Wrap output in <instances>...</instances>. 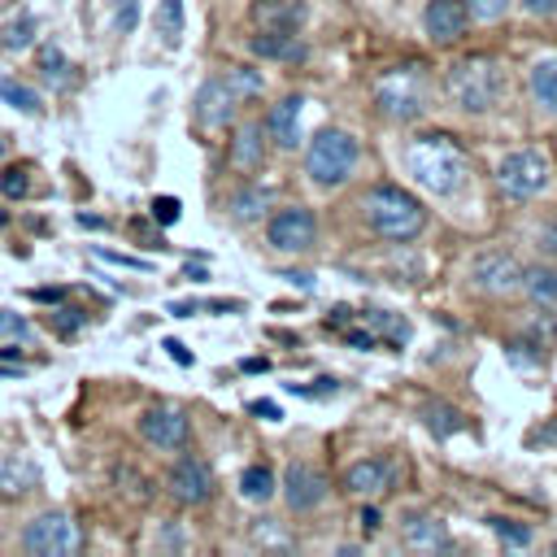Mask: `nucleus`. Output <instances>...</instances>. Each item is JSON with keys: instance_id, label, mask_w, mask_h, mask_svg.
Wrapping results in <instances>:
<instances>
[{"instance_id": "nucleus-47", "label": "nucleus", "mask_w": 557, "mask_h": 557, "mask_svg": "<svg viewBox=\"0 0 557 557\" xmlns=\"http://www.w3.org/2000/svg\"><path fill=\"white\" fill-rule=\"evenodd\" d=\"M205 309V300H170L165 305V313H174V318H196Z\"/></svg>"}, {"instance_id": "nucleus-20", "label": "nucleus", "mask_w": 557, "mask_h": 557, "mask_svg": "<svg viewBox=\"0 0 557 557\" xmlns=\"http://www.w3.org/2000/svg\"><path fill=\"white\" fill-rule=\"evenodd\" d=\"M248 52L257 61H270V65H300L309 57V44L300 30H257L248 39Z\"/></svg>"}, {"instance_id": "nucleus-5", "label": "nucleus", "mask_w": 557, "mask_h": 557, "mask_svg": "<svg viewBox=\"0 0 557 557\" xmlns=\"http://www.w3.org/2000/svg\"><path fill=\"white\" fill-rule=\"evenodd\" d=\"M361 165V139L348 131V126H318L305 148H300V170H305V183L318 187V191H339L352 183Z\"/></svg>"}, {"instance_id": "nucleus-39", "label": "nucleus", "mask_w": 557, "mask_h": 557, "mask_svg": "<svg viewBox=\"0 0 557 557\" xmlns=\"http://www.w3.org/2000/svg\"><path fill=\"white\" fill-rule=\"evenodd\" d=\"M0 339H30V326L22 313L13 309H0Z\"/></svg>"}, {"instance_id": "nucleus-56", "label": "nucleus", "mask_w": 557, "mask_h": 557, "mask_svg": "<svg viewBox=\"0 0 557 557\" xmlns=\"http://www.w3.org/2000/svg\"><path fill=\"white\" fill-rule=\"evenodd\" d=\"M4 222H9V213H4V209H0V226H4Z\"/></svg>"}, {"instance_id": "nucleus-10", "label": "nucleus", "mask_w": 557, "mask_h": 557, "mask_svg": "<svg viewBox=\"0 0 557 557\" xmlns=\"http://www.w3.org/2000/svg\"><path fill=\"white\" fill-rule=\"evenodd\" d=\"M278 496H283L292 518H309L331 500V479L313 461H287L283 479H278Z\"/></svg>"}, {"instance_id": "nucleus-13", "label": "nucleus", "mask_w": 557, "mask_h": 557, "mask_svg": "<svg viewBox=\"0 0 557 557\" xmlns=\"http://www.w3.org/2000/svg\"><path fill=\"white\" fill-rule=\"evenodd\" d=\"M300 117H305V91H283L278 100L265 104L261 126H265L274 152H300V148H305V126H300Z\"/></svg>"}, {"instance_id": "nucleus-31", "label": "nucleus", "mask_w": 557, "mask_h": 557, "mask_svg": "<svg viewBox=\"0 0 557 557\" xmlns=\"http://www.w3.org/2000/svg\"><path fill=\"white\" fill-rule=\"evenodd\" d=\"M35 44V17L30 13H22L17 22H9L4 30H0V48L4 52H22V48H30Z\"/></svg>"}, {"instance_id": "nucleus-30", "label": "nucleus", "mask_w": 557, "mask_h": 557, "mask_svg": "<svg viewBox=\"0 0 557 557\" xmlns=\"http://www.w3.org/2000/svg\"><path fill=\"white\" fill-rule=\"evenodd\" d=\"M157 35L174 48L178 35H183V0H161L157 4Z\"/></svg>"}, {"instance_id": "nucleus-18", "label": "nucleus", "mask_w": 557, "mask_h": 557, "mask_svg": "<svg viewBox=\"0 0 557 557\" xmlns=\"http://www.w3.org/2000/svg\"><path fill=\"white\" fill-rule=\"evenodd\" d=\"M396 531H400V544L405 548H418V553H448L453 548L448 527L435 513H426V509H405L400 522H396Z\"/></svg>"}, {"instance_id": "nucleus-52", "label": "nucleus", "mask_w": 557, "mask_h": 557, "mask_svg": "<svg viewBox=\"0 0 557 557\" xmlns=\"http://www.w3.org/2000/svg\"><path fill=\"white\" fill-rule=\"evenodd\" d=\"M30 296H35V300H44V305H57V300H61L65 292H61V287H35Z\"/></svg>"}, {"instance_id": "nucleus-33", "label": "nucleus", "mask_w": 557, "mask_h": 557, "mask_svg": "<svg viewBox=\"0 0 557 557\" xmlns=\"http://www.w3.org/2000/svg\"><path fill=\"white\" fill-rule=\"evenodd\" d=\"M422 418H426V426H431L435 435H448V431H461V426H466L461 413L448 409V405H422Z\"/></svg>"}, {"instance_id": "nucleus-36", "label": "nucleus", "mask_w": 557, "mask_h": 557, "mask_svg": "<svg viewBox=\"0 0 557 557\" xmlns=\"http://www.w3.org/2000/svg\"><path fill=\"white\" fill-rule=\"evenodd\" d=\"M339 339H344L348 348H361V352H374V348H383V344H379V335H374L366 322H361V326H357V322H352V326H344V331H339Z\"/></svg>"}, {"instance_id": "nucleus-34", "label": "nucleus", "mask_w": 557, "mask_h": 557, "mask_svg": "<svg viewBox=\"0 0 557 557\" xmlns=\"http://www.w3.org/2000/svg\"><path fill=\"white\" fill-rule=\"evenodd\" d=\"M287 392H292V396H305V400H326V396H335V392H339V379L318 374L313 383H287Z\"/></svg>"}, {"instance_id": "nucleus-42", "label": "nucleus", "mask_w": 557, "mask_h": 557, "mask_svg": "<svg viewBox=\"0 0 557 557\" xmlns=\"http://www.w3.org/2000/svg\"><path fill=\"white\" fill-rule=\"evenodd\" d=\"M135 22H139V0H122V4H117V13H113L117 35H131V30H135Z\"/></svg>"}, {"instance_id": "nucleus-27", "label": "nucleus", "mask_w": 557, "mask_h": 557, "mask_svg": "<svg viewBox=\"0 0 557 557\" xmlns=\"http://www.w3.org/2000/svg\"><path fill=\"white\" fill-rule=\"evenodd\" d=\"M222 78L231 83V91H235L244 104H252V100H261V96H265V78H261V70H257V65H226V70H222Z\"/></svg>"}, {"instance_id": "nucleus-38", "label": "nucleus", "mask_w": 557, "mask_h": 557, "mask_svg": "<svg viewBox=\"0 0 557 557\" xmlns=\"http://www.w3.org/2000/svg\"><path fill=\"white\" fill-rule=\"evenodd\" d=\"M39 70L48 74V78H65V70H70V61H65V52L61 48H39Z\"/></svg>"}, {"instance_id": "nucleus-3", "label": "nucleus", "mask_w": 557, "mask_h": 557, "mask_svg": "<svg viewBox=\"0 0 557 557\" xmlns=\"http://www.w3.org/2000/svg\"><path fill=\"white\" fill-rule=\"evenodd\" d=\"M357 218L370 231V239H379V244H413V239H422V231L431 222L426 205L392 178H374V183L361 187Z\"/></svg>"}, {"instance_id": "nucleus-15", "label": "nucleus", "mask_w": 557, "mask_h": 557, "mask_svg": "<svg viewBox=\"0 0 557 557\" xmlns=\"http://www.w3.org/2000/svg\"><path fill=\"white\" fill-rule=\"evenodd\" d=\"M239 109H244V100L231 91V83H226L222 74H213V78H205V83L196 87V100H191L196 126H205V131H226V126L239 122Z\"/></svg>"}, {"instance_id": "nucleus-25", "label": "nucleus", "mask_w": 557, "mask_h": 557, "mask_svg": "<svg viewBox=\"0 0 557 557\" xmlns=\"http://www.w3.org/2000/svg\"><path fill=\"white\" fill-rule=\"evenodd\" d=\"M357 322H366V326L379 335V344L392 348V352H400V348L409 344V322H405L400 313H392V309H361Z\"/></svg>"}, {"instance_id": "nucleus-43", "label": "nucleus", "mask_w": 557, "mask_h": 557, "mask_svg": "<svg viewBox=\"0 0 557 557\" xmlns=\"http://www.w3.org/2000/svg\"><path fill=\"white\" fill-rule=\"evenodd\" d=\"M100 261H113L122 270H152V261H139V257H126V252H113V248H96Z\"/></svg>"}, {"instance_id": "nucleus-23", "label": "nucleus", "mask_w": 557, "mask_h": 557, "mask_svg": "<svg viewBox=\"0 0 557 557\" xmlns=\"http://www.w3.org/2000/svg\"><path fill=\"white\" fill-rule=\"evenodd\" d=\"M252 26L257 30H300L309 9L300 0H252Z\"/></svg>"}, {"instance_id": "nucleus-1", "label": "nucleus", "mask_w": 557, "mask_h": 557, "mask_svg": "<svg viewBox=\"0 0 557 557\" xmlns=\"http://www.w3.org/2000/svg\"><path fill=\"white\" fill-rule=\"evenodd\" d=\"M405 170L413 174V183L440 200H453L470 187V148L461 144V135L440 131V126H422L405 139Z\"/></svg>"}, {"instance_id": "nucleus-32", "label": "nucleus", "mask_w": 557, "mask_h": 557, "mask_svg": "<svg viewBox=\"0 0 557 557\" xmlns=\"http://www.w3.org/2000/svg\"><path fill=\"white\" fill-rule=\"evenodd\" d=\"M466 4H470L474 26H496V22H505L509 9H513V0H466Z\"/></svg>"}, {"instance_id": "nucleus-7", "label": "nucleus", "mask_w": 557, "mask_h": 557, "mask_svg": "<svg viewBox=\"0 0 557 557\" xmlns=\"http://www.w3.org/2000/svg\"><path fill=\"white\" fill-rule=\"evenodd\" d=\"M318 213L309 205H283V209H270L265 222H261V239L270 252L278 257H309L318 248Z\"/></svg>"}, {"instance_id": "nucleus-22", "label": "nucleus", "mask_w": 557, "mask_h": 557, "mask_svg": "<svg viewBox=\"0 0 557 557\" xmlns=\"http://www.w3.org/2000/svg\"><path fill=\"white\" fill-rule=\"evenodd\" d=\"M527 96L540 117H557V52L535 57L527 70Z\"/></svg>"}, {"instance_id": "nucleus-54", "label": "nucleus", "mask_w": 557, "mask_h": 557, "mask_svg": "<svg viewBox=\"0 0 557 557\" xmlns=\"http://www.w3.org/2000/svg\"><path fill=\"white\" fill-rule=\"evenodd\" d=\"M544 440H553V444H557V422H548L544 431H535V444H544Z\"/></svg>"}, {"instance_id": "nucleus-37", "label": "nucleus", "mask_w": 557, "mask_h": 557, "mask_svg": "<svg viewBox=\"0 0 557 557\" xmlns=\"http://www.w3.org/2000/svg\"><path fill=\"white\" fill-rule=\"evenodd\" d=\"M0 191H4L9 200H22V196L30 191V178H26V170H22V165H9V170L0 174Z\"/></svg>"}, {"instance_id": "nucleus-51", "label": "nucleus", "mask_w": 557, "mask_h": 557, "mask_svg": "<svg viewBox=\"0 0 557 557\" xmlns=\"http://www.w3.org/2000/svg\"><path fill=\"white\" fill-rule=\"evenodd\" d=\"M205 313H244V300H205Z\"/></svg>"}, {"instance_id": "nucleus-26", "label": "nucleus", "mask_w": 557, "mask_h": 557, "mask_svg": "<svg viewBox=\"0 0 557 557\" xmlns=\"http://www.w3.org/2000/svg\"><path fill=\"white\" fill-rule=\"evenodd\" d=\"M274 492H278V479H274V470H270L265 461H252V466L239 470V496H244V500L265 505Z\"/></svg>"}, {"instance_id": "nucleus-4", "label": "nucleus", "mask_w": 557, "mask_h": 557, "mask_svg": "<svg viewBox=\"0 0 557 557\" xmlns=\"http://www.w3.org/2000/svg\"><path fill=\"white\" fill-rule=\"evenodd\" d=\"M435 104V74L426 61H396L370 87V109L387 126H413Z\"/></svg>"}, {"instance_id": "nucleus-6", "label": "nucleus", "mask_w": 557, "mask_h": 557, "mask_svg": "<svg viewBox=\"0 0 557 557\" xmlns=\"http://www.w3.org/2000/svg\"><path fill=\"white\" fill-rule=\"evenodd\" d=\"M492 183H496L500 200H509V205H531V200H540V196L553 187V161H548V152L535 148V144L509 148V152L496 161Z\"/></svg>"}, {"instance_id": "nucleus-12", "label": "nucleus", "mask_w": 557, "mask_h": 557, "mask_svg": "<svg viewBox=\"0 0 557 557\" xmlns=\"http://www.w3.org/2000/svg\"><path fill=\"white\" fill-rule=\"evenodd\" d=\"M270 135L261 126V117H248V122H235L231 126V139H226V170L239 174V178H257L270 161Z\"/></svg>"}, {"instance_id": "nucleus-14", "label": "nucleus", "mask_w": 557, "mask_h": 557, "mask_svg": "<svg viewBox=\"0 0 557 557\" xmlns=\"http://www.w3.org/2000/svg\"><path fill=\"white\" fill-rule=\"evenodd\" d=\"M139 440L157 453H183L191 444V422L178 405H148L139 413Z\"/></svg>"}, {"instance_id": "nucleus-49", "label": "nucleus", "mask_w": 557, "mask_h": 557, "mask_svg": "<svg viewBox=\"0 0 557 557\" xmlns=\"http://www.w3.org/2000/svg\"><path fill=\"white\" fill-rule=\"evenodd\" d=\"M161 348L170 352V361H178V366H191V352H187V344H183V339H165Z\"/></svg>"}, {"instance_id": "nucleus-29", "label": "nucleus", "mask_w": 557, "mask_h": 557, "mask_svg": "<svg viewBox=\"0 0 557 557\" xmlns=\"http://www.w3.org/2000/svg\"><path fill=\"white\" fill-rule=\"evenodd\" d=\"M0 100H4V104H13L17 113H39V104H44V100H39V91H35V87H26V83H17V78H4V83H0Z\"/></svg>"}, {"instance_id": "nucleus-48", "label": "nucleus", "mask_w": 557, "mask_h": 557, "mask_svg": "<svg viewBox=\"0 0 557 557\" xmlns=\"http://www.w3.org/2000/svg\"><path fill=\"white\" fill-rule=\"evenodd\" d=\"M379 527H383V509L374 500H366L361 505V531H379Z\"/></svg>"}, {"instance_id": "nucleus-19", "label": "nucleus", "mask_w": 557, "mask_h": 557, "mask_svg": "<svg viewBox=\"0 0 557 557\" xmlns=\"http://www.w3.org/2000/svg\"><path fill=\"white\" fill-rule=\"evenodd\" d=\"M274 209V191L257 178H239L231 191H226V218L235 226H257L265 222V213Z\"/></svg>"}, {"instance_id": "nucleus-53", "label": "nucleus", "mask_w": 557, "mask_h": 557, "mask_svg": "<svg viewBox=\"0 0 557 557\" xmlns=\"http://www.w3.org/2000/svg\"><path fill=\"white\" fill-rule=\"evenodd\" d=\"M183 278H187V283H205V278H209V270H205V265H191V261H187Z\"/></svg>"}, {"instance_id": "nucleus-28", "label": "nucleus", "mask_w": 557, "mask_h": 557, "mask_svg": "<svg viewBox=\"0 0 557 557\" xmlns=\"http://www.w3.org/2000/svg\"><path fill=\"white\" fill-rule=\"evenodd\" d=\"M487 527H492V535H496L509 553H522V548H531V544H535V531H531L527 522H518V518L492 513V518H487Z\"/></svg>"}, {"instance_id": "nucleus-11", "label": "nucleus", "mask_w": 557, "mask_h": 557, "mask_svg": "<svg viewBox=\"0 0 557 557\" xmlns=\"http://www.w3.org/2000/svg\"><path fill=\"white\" fill-rule=\"evenodd\" d=\"M213 487H218V483H213V466H209L205 457H196V453L174 457V466L165 470V492H170L174 505L200 509V505L213 500Z\"/></svg>"}, {"instance_id": "nucleus-40", "label": "nucleus", "mask_w": 557, "mask_h": 557, "mask_svg": "<svg viewBox=\"0 0 557 557\" xmlns=\"http://www.w3.org/2000/svg\"><path fill=\"white\" fill-rule=\"evenodd\" d=\"M535 252L557 261V218H548V222L535 231Z\"/></svg>"}, {"instance_id": "nucleus-44", "label": "nucleus", "mask_w": 557, "mask_h": 557, "mask_svg": "<svg viewBox=\"0 0 557 557\" xmlns=\"http://www.w3.org/2000/svg\"><path fill=\"white\" fill-rule=\"evenodd\" d=\"M518 9H522L527 17H535V22L557 17V0H518Z\"/></svg>"}, {"instance_id": "nucleus-41", "label": "nucleus", "mask_w": 557, "mask_h": 557, "mask_svg": "<svg viewBox=\"0 0 557 557\" xmlns=\"http://www.w3.org/2000/svg\"><path fill=\"white\" fill-rule=\"evenodd\" d=\"M178 209H183V205H178L174 196H157V200H152V222H157V226H170V222H178Z\"/></svg>"}, {"instance_id": "nucleus-9", "label": "nucleus", "mask_w": 557, "mask_h": 557, "mask_svg": "<svg viewBox=\"0 0 557 557\" xmlns=\"http://www.w3.org/2000/svg\"><path fill=\"white\" fill-rule=\"evenodd\" d=\"M78 548H83V531L65 509L35 513L22 527V553H30V557H70Z\"/></svg>"}, {"instance_id": "nucleus-2", "label": "nucleus", "mask_w": 557, "mask_h": 557, "mask_svg": "<svg viewBox=\"0 0 557 557\" xmlns=\"http://www.w3.org/2000/svg\"><path fill=\"white\" fill-rule=\"evenodd\" d=\"M440 91L461 117H492L509 96V70L496 52H461L448 61Z\"/></svg>"}, {"instance_id": "nucleus-8", "label": "nucleus", "mask_w": 557, "mask_h": 557, "mask_svg": "<svg viewBox=\"0 0 557 557\" xmlns=\"http://www.w3.org/2000/svg\"><path fill=\"white\" fill-rule=\"evenodd\" d=\"M466 283L474 296H487V300H505L518 292L522 283V261L505 248H479L466 265Z\"/></svg>"}, {"instance_id": "nucleus-45", "label": "nucleus", "mask_w": 557, "mask_h": 557, "mask_svg": "<svg viewBox=\"0 0 557 557\" xmlns=\"http://www.w3.org/2000/svg\"><path fill=\"white\" fill-rule=\"evenodd\" d=\"M357 313H361V309H348V305H335V309H331V318H326V326H335V331H344V326H352V322H357Z\"/></svg>"}, {"instance_id": "nucleus-46", "label": "nucleus", "mask_w": 557, "mask_h": 557, "mask_svg": "<svg viewBox=\"0 0 557 557\" xmlns=\"http://www.w3.org/2000/svg\"><path fill=\"white\" fill-rule=\"evenodd\" d=\"M248 413H257V418H265V422H278V418H283V409H278L274 400H265V396H261V400H248Z\"/></svg>"}, {"instance_id": "nucleus-17", "label": "nucleus", "mask_w": 557, "mask_h": 557, "mask_svg": "<svg viewBox=\"0 0 557 557\" xmlns=\"http://www.w3.org/2000/svg\"><path fill=\"white\" fill-rule=\"evenodd\" d=\"M474 17L466 0H426L422 4V35L431 48H457L470 35Z\"/></svg>"}, {"instance_id": "nucleus-24", "label": "nucleus", "mask_w": 557, "mask_h": 557, "mask_svg": "<svg viewBox=\"0 0 557 557\" xmlns=\"http://www.w3.org/2000/svg\"><path fill=\"white\" fill-rule=\"evenodd\" d=\"M39 483V466L22 453H0V496H26Z\"/></svg>"}, {"instance_id": "nucleus-55", "label": "nucleus", "mask_w": 557, "mask_h": 557, "mask_svg": "<svg viewBox=\"0 0 557 557\" xmlns=\"http://www.w3.org/2000/svg\"><path fill=\"white\" fill-rule=\"evenodd\" d=\"M78 226H91V231H96V226H104V218H96V213H78Z\"/></svg>"}, {"instance_id": "nucleus-21", "label": "nucleus", "mask_w": 557, "mask_h": 557, "mask_svg": "<svg viewBox=\"0 0 557 557\" xmlns=\"http://www.w3.org/2000/svg\"><path fill=\"white\" fill-rule=\"evenodd\" d=\"M518 292L527 296L531 309H557V261L553 257H535L522 265V283Z\"/></svg>"}, {"instance_id": "nucleus-35", "label": "nucleus", "mask_w": 557, "mask_h": 557, "mask_svg": "<svg viewBox=\"0 0 557 557\" xmlns=\"http://www.w3.org/2000/svg\"><path fill=\"white\" fill-rule=\"evenodd\" d=\"M48 322H52V331H57V335H74V331L87 322V313H83V309H74V305H61V309H52V313H48Z\"/></svg>"}, {"instance_id": "nucleus-50", "label": "nucleus", "mask_w": 557, "mask_h": 557, "mask_svg": "<svg viewBox=\"0 0 557 557\" xmlns=\"http://www.w3.org/2000/svg\"><path fill=\"white\" fill-rule=\"evenodd\" d=\"M283 278H287L292 287H300V292H313V274H309V270H283Z\"/></svg>"}, {"instance_id": "nucleus-16", "label": "nucleus", "mask_w": 557, "mask_h": 557, "mask_svg": "<svg viewBox=\"0 0 557 557\" xmlns=\"http://www.w3.org/2000/svg\"><path fill=\"white\" fill-rule=\"evenodd\" d=\"M396 483H400V466H396L392 457H357V461H348L344 474H339V487H344L348 496H357V500H379V496H387Z\"/></svg>"}]
</instances>
